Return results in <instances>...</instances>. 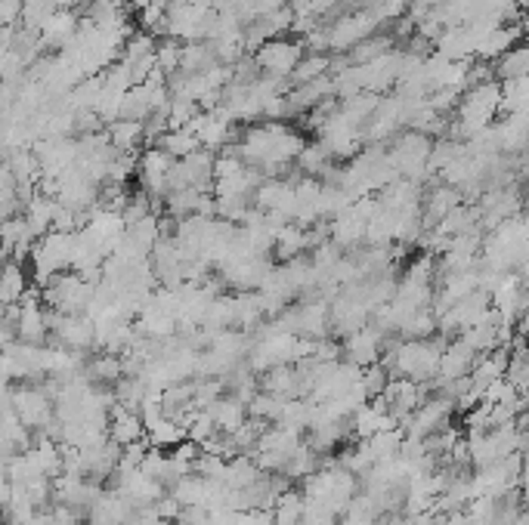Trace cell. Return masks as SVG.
I'll return each instance as SVG.
<instances>
[{"instance_id":"cell-27","label":"cell","mask_w":529,"mask_h":525,"mask_svg":"<svg viewBox=\"0 0 529 525\" xmlns=\"http://www.w3.org/2000/svg\"><path fill=\"white\" fill-rule=\"evenodd\" d=\"M393 50V34H372L368 40H362L359 47H353L350 53H347V59H350V66H366V62L378 59V56H384Z\"/></svg>"},{"instance_id":"cell-32","label":"cell","mask_w":529,"mask_h":525,"mask_svg":"<svg viewBox=\"0 0 529 525\" xmlns=\"http://www.w3.org/2000/svg\"><path fill=\"white\" fill-rule=\"evenodd\" d=\"M186 430H190L192 442H198V445H205V442H211L214 436H220V430H217V424H214L211 411H198V415L192 417V424L186 426Z\"/></svg>"},{"instance_id":"cell-8","label":"cell","mask_w":529,"mask_h":525,"mask_svg":"<svg viewBox=\"0 0 529 525\" xmlns=\"http://www.w3.org/2000/svg\"><path fill=\"white\" fill-rule=\"evenodd\" d=\"M387 340H390V334L381 331L378 325L359 328V331L347 334V337L340 340L344 343V359L353 362V365H359V368L375 365V362H381V355H384Z\"/></svg>"},{"instance_id":"cell-16","label":"cell","mask_w":529,"mask_h":525,"mask_svg":"<svg viewBox=\"0 0 529 525\" xmlns=\"http://www.w3.org/2000/svg\"><path fill=\"white\" fill-rule=\"evenodd\" d=\"M520 40V25H498L486 31L477 44V59L483 62H498L507 50H514Z\"/></svg>"},{"instance_id":"cell-14","label":"cell","mask_w":529,"mask_h":525,"mask_svg":"<svg viewBox=\"0 0 529 525\" xmlns=\"http://www.w3.org/2000/svg\"><path fill=\"white\" fill-rule=\"evenodd\" d=\"M31 288H34V278L28 263L6 260L4 272H0V300H4V306H19L31 293Z\"/></svg>"},{"instance_id":"cell-21","label":"cell","mask_w":529,"mask_h":525,"mask_svg":"<svg viewBox=\"0 0 529 525\" xmlns=\"http://www.w3.org/2000/svg\"><path fill=\"white\" fill-rule=\"evenodd\" d=\"M436 331H440V315H436V310H421L409 315L396 334H400V340H430L436 337Z\"/></svg>"},{"instance_id":"cell-30","label":"cell","mask_w":529,"mask_h":525,"mask_svg":"<svg viewBox=\"0 0 529 525\" xmlns=\"http://www.w3.org/2000/svg\"><path fill=\"white\" fill-rule=\"evenodd\" d=\"M155 59H158V68H162L167 78H173V74H180V62H183V44H180V40H173V38H158Z\"/></svg>"},{"instance_id":"cell-4","label":"cell","mask_w":529,"mask_h":525,"mask_svg":"<svg viewBox=\"0 0 529 525\" xmlns=\"http://www.w3.org/2000/svg\"><path fill=\"white\" fill-rule=\"evenodd\" d=\"M381 25H384V19L378 16L375 6H362V10H353V13H347V16H338L329 25L331 53H350L353 47L362 44V40L378 34Z\"/></svg>"},{"instance_id":"cell-2","label":"cell","mask_w":529,"mask_h":525,"mask_svg":"<svg viewBox=\"0 0 529 525\" xmlns=\"http://www.w3.org/2000/svg\"><path fill=\"white\" fill-rule=\"evenodd\" d=\"M6 402L16 408L22 424L31 433H47L56 424V402L44 383H6Z\"/></svg>"},{"instance_id":"cell-18","label":"cell","mask_w":529,"mask_h":525,"mask_svg":"<svg viewBox=\"0 0 529 525\" xmlns=\"http://www.w3.org/2000/svg\"><path fill=\"white\" fill-rule=\"evenodd\" d=\"M507 365H511V349L507 346H498V349H492V353H483L477 359V365H473L471 381L477 383V387L486 389V387H492L496 381H505Z\"/></svg>"},{"instance_id":"cell-12","label":"cell","mask_w":529,"mask_h":525,"mask_svg":"<svg viewBox=\"0 0 529 525\" xmlns=\"http://www.w3.org/2000/svg\"><path fill=\"white\" fill-rule=\"evenodd\" d=\"M260 393L278 398H306L301 365H278L260 374Z\"/></svg>"},{"instance_id":"cell-33","label":"cell","mask_w":529,"mask_h":525,"mask_svg":"<svg viewBox=\"0 0 529 525\" xmlns=\"http://www.w3.org/2000/svg\"><path fill=\"white\" fill-rule=\"evenodd\" d=\"M520 38H524L526 40V44H529V13H524V16H520Z\"/></svg>"},{"instance_id":"cell-13","label":"cell","mask_w":529,"mask_h":525,"mask_svg":"<svg viewBox=\"0 0 529 525\" xmlns=\"http://www.w3.org/2000/svg\"><path fill=\"white\" fill-rule=\"evenodd\" d=\"M462 205H464V195L458 192L455 186H449V183H440V186H434L428 195H424V201H421L424 229H434L436 223L445 220V216H449L452 210H458Z\"/></svg>"},{"instance_id":"cell-28","label":"cell","mask_w":529,"mask_h":525,"mask_svg":"<svg viewBox=\"0 0 529 525\" xmlns=\"http://www.w3.org/2000/svg\"><path fill=\"white\" fill-rule=\"evenodd\" d=\"M152 115H155V100H152L149 90L139 83V87H134L128 96H124L121 118H130V121H149Z\"/></svg>"},{"instance_id":"cell-6","label":"cell","mask_w":529,"mask_h":525,"mask_svg":"<svg viewBox=\"0 0 529 525\" xmlns=\"http://www.w3.org/2000/svg\"><path fill=\"white\" fill-rule=\"evenodd\" d=\"M53 312V310H50ZM53 343L72 353H93L96 349V321L90 315H59L53 312Z\"/></svg>"},{"instance_id":"cell-17","label":"cell","mask_w":529,"mask_h":525,"mask_svg":"<svg viewBox=\"0 0 529 525\" xmlns=\"http://www.w3.org/2000/svg\"><path fill=\"white\" fill-rule=\"evenodd\" d=\"M84 374L93 387H115V383L124 381V355L115 353H100L90 355L87 365H84Z\"/></svg>"},{"instance_id":"cell-26","label":"cell","mask_w":529,"mask_h":525,"mask_svg":"<svg viewBox=\"0 0 529 525\" xmlns=\"http://www.w3.org/2000/svg\"><path fill=\"white\" fill-rule=\"evenodd\" d=\"M325 74H331V56L329 53H306L301 59V66H297V72L291 74V87L319 81V78H325Z\"/></svg>"},{"instance_id":"cell-10","label":"cell","mask_w":529,"mask_h":525,"mask_svg":"<svg viewBox=\"0 0 529 525\" xmlns=\"http://www.w3.org/2000/svg\"><path fill=\"white\" fill-rule=\"evenodd\" d=\"M477 359H480L477 349L468 346L462 337H452L443 349V362H440V374H436V381H443V383L464 381V377L473 374Z\"/></svg>"},{"instance_id":"cell-19","label":"cell","mask_w":529,"mask_h":525,"mask_svg":"<svg viewBox=\"0 0 529 525\" xmlns=\"http://www.w3.org/2000/svg\"><path fill=\"white\" fill-rule=\"evenodd\" d=\"M205 411H211V417L220 433H235L248 420V405L242 402V398H235L233 393H223L217 402Z\"/></svg>"},{"instance_id":"cell-5","label":"cell","mask_w":529,"mask_h":525,"mask_svg":"<svg viewBox=\"0 0 529 525\" xmlns=\"http://www.w3.org/2000/svg\"><path fill=\"white\" fill-rule=\"evenodd\" d=\"M251 56H254V62H257V68H260L263 78L291 81V74L297 72V66H301V59L306 56V47H304V40L273 38Z\"/></svg>"},{"instance_id":"cell-9","label":"cell","mask_w":529,"mask_h":525,"mask_svg":"<svg viewBox=\"0 0 529 525\" xmlns=\"http://www.w3.org/2000/svg\"><path fill=\"white\" fill-rule=\"evenodd\" d=\"M173 164H177V158L167 155V152L158 149V145H149V149L139 155V171H137L143 192L152 195V198H164L167 179H171Z\"/></svg>"},{"instance_id":"cell-25","label":"cell","mask_w":529,"mask_h":525,"mask_svg":"<svg viewBox=\"0 0 529 525\" xmlns=\"http://www.w3.org/2000/svg\"><path fill=\"white\" fill-rule=\"evenodd\" d=\"M158 149H164L167 155L183 161V158H190L192 152H198L201 143H198V136H195L190 127H183V130H167L164 136L158 139Z\"/></svg>"},{"instance_id":"cell-11","label":"cell","mask_w":529,"mask_h":525,"mask_svg":"<svg viewBox=\"0 0 529 525\" xmlns=\"http://www.w3.org/2000/svg\"><path fill=\"white\" fill-rule=\"evenodd\" d=\"M145 436H149V430H145V420L139 411L128 408V405H115V408H111V415H109V439L111 442L128 448L134 442H143Z\"/></svg>"},{"instance_id":"cell-3","label":"cell","mask_w":529,"mask_h":525,"mask_svg":"<svg viewBox=\"0 0 529 525\" xmlns=\"http://www.w3.org/2000/svg\"><path fill=\"white\" fill-rule=\"evenodd\" d=\"M387 155H390V161H393L400 179H412V183H418V179H424L428 177V171H430L434 139L424 136V133H418V130H406L393 139V145L387 149Z\"/></svg>"},{"instance_id":"cell-20","label":"cell","mask_w":529,"mask_h":525,"mask_svg":"<svg viewBox=\"0 0 529 525\" xmlns=\"http://www.w3.org/2000/svg\"><path fill=\"white\" fill-rule=\"evenodd\" d=\"M109 143L115 145L118 152H137L139 143H145V121H130V118H121V121L109 124Z\"/></svg>"},{"instance_id":"cell-15","label":"cell","mask_w":529,"mask_h":525,"mask_svg":"<svg viewBox=\"0 0 529 525\" xmlns=\"http://www.w3.org/2000/svg\"><path fill=\"white\" fill-rule=\"evenodd\" d=\"M31 445H34L31 430L22 424V417L16 415V408H13V405L4 398V460L28 451Z\"/></svg>"},{"instance_id":"cell-31","label":"cell","mask_w":529,"mask_h":525,"mask_svg":"<svg viewBox=\"0 0 529 525\" xmlns=\"http://www.w3.org/2000/svg\"><path fill=\"white\" fill-rule=\"evenodd\" d=\"M393 381V374H390V368L384 365V362H375V365H368V368H362V389H366V396H368V402L372 398H378V396H384V389H387V383Z\"/></svg>"},{"instance_id":"cell-29","label":"cell","mask_w":529,"mask_h":525,"mask_svg":"<svg viewBox=\"0 0 529 525\" xmlns=\"http://www.w3.org/2000/svg\"><path fill=\"white\" fill-rule=\"evenodd\" d=\"M368 448H372V454H375V460H393V458H400V451H402V430H384V433H378V436H372V439H366Z\"/></svg>"},{"instance_id":"cell-7","label":"cell","mask_w":529,"mask_h":525,"mask_svg":"<svg viewBox=\"0 0 529 525\" xmlns=\"http://www.w3.org/2000/svg\"><path fill=\"white\" fill-rule=\"evenodd\" d=\"M452 408H455V402H452L449 396H430L428 402H424L421 408H418L415 415L406 420L402 433H406L409 439H428V436H434V433H440V430H445V426H449Z\"/></svg>"},{"instance_id":"cell-24","label":"cell","mask_w":529,"mask_h":525,"mask_svg":"<svg viewBox=\"0 0 529 525\" xmlns=\"http://www.w3.org/2000/svg\"><path fill=\"white\" fill-rule=\"evenodd\" d=\"M529 78V44H517L496 62V81H517Z\"/></svg>"},{"instance_id":"cell-23","label":"cell","mask_w":529,"mask_h":525,"mask_svg":"<svg viewBox=\"0 0 529 525\" xmlns=\"http://www.w3.org/2000/svg\"><path fill=\"white\" fill-rule=\"evenodd\" d=\"M171 494L186 507H205L207 501V479L201 473H190L171 486Z\"/></svg>"},{"instance_id":"cell-1","label":"cell","mask_w":529,"mask_h":525,"mask_svg":"<svg viewBox=\"0 0 529 525\" xmlns=\"http://www.w3.org/2000/svg\"><path fill=\"white\" fill-rule=\"evenodd\" d=\"M40 297H44V303L59 315H87L96 297V284L68 269V272L53 276L50 282L40 288Z\"/></svg>"},{"instance_id":"cell-22","label":"cell","mask_w":529,"mask_h":525,"mask_svg":"<svg viewBox=\"0 0 529 525\" xmlns=\"http://www.w3.org/2000/svg\"><path fill=\"white\" fill-rule=\"evenodd\" d=\"M190 439V430H186L180 420L173 417H162L158 424L149 426V445L152 448H164V451H173L177 445H183Z\"/></svg>"}]
</instances>
